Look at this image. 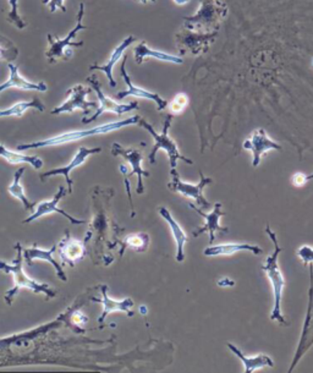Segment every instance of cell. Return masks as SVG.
<instances>
[{"label":"cell","mask_w":313,"mask_h":373,"mask_svg":"<svg viewBox=\"0 0 313 373\" xmlns=\"http://www.w3.org/2000/svg\"><path fill=\"white\" fill-rule=\"evenodd\" d=\"M228 15V6L221 0H201L197 13L184 18L183 28L200 35L219 32L223 20Z\"/></svg>","instance_id":"6da1fadb"},{"label":"cell","mask_w":313,"mask_h":373,"mask_svg":"<svg viewBox=\"0 0 313 373\" xmlns=\"http://www.w3.org/2000/svg\"><path fill=\"white\" fill-rule=\"evenodd\" d=\"M140 119L141 118L138 116H131V118H128V119L99 125V126H96V128H92V129L69 131V133H64V134L58 135V136H54V137L46 138V140H42V141H37V142L23 143V145H19L16 148H18V151L23 152V151H27V149H32V148L63 146V145H66V143L75 142V141L82 140V138L97 136V135L109 134V133L123 129V128H126V126H130V125L138 124Z\"/></svg>","instance_id":"7a4b0ae2"},{"label":"cell","mask_w":313,"mask_h":373,"mask_svg":"<svg viewBox=\"0 0 313 373\" xmlns=\"http://www.w3.org/2000/svg\"><path fill=\"white\" fill-rule=\"evenodd\" d=\"M266 233L274 244V252L268 256L266 262L262 266L263 271L272 284L273 296H274V305H273L271 319L281 323L283 326H289V323L281 312V298H283V291L286 286V279H284V276H283L279 264H278V257L281 252V247L278 244L276 233L269 228V226H266Z\"/></svg>","instance_id":"3957f363"},{"label":"cell","mask_w":313,"mask_h":373,"mask_svg":"<svg viewBox=\"0 0 313 373\" xmlns=\"http://www.w3.org/2000/svg\"><path fill=\"white\" fill-rule=\"evenodd\" d=\"M15 249L18 251V256L14 259L13 263H6L0 261V271L5 273H10L14 276V288L6 291L5 294V301L6 304L11 305L13 299L18 291H21L23 288L32 291L33 293H39V294H46L47 298H54L56 296V291L49 288L48 284H43V283H38L32 278L25 273L23 268V247L20 244H16Z\"/></svg>","instance_id":"277c9868"},{"label":"cell","mask_w":313,"mask_h":373,"mask_svg":"<svg viewBox=\"0 0 313 373\" xmlns=\"http://www.w3.org/2000/svg\"><path fill=\"white\" fill-rule=\"evenodd\" d=\"M83 15H85V4L81 3L80 8H78L76 26L70 31L69 35L66 37L59 38L56 37V36H53V35H49V33L47 35L49 48L46 51V56L49 64H56V61H59L60 59H71L73 56H74L73 48H80V47L83 46L82 41L74 42L78 33L87 28L82 23Z\"/></svg>","instance_id":"5b68a950"},{"label":"cell","mask_w":313,"mask_h":373,"mask_svg":"<svg viewBox=\"0 0 313 373\" xmlns=\"http://www.w3.org/2000/svg\"><path fill=\"white\" fill-rule=\"evenodd\" d=\"M138 124L142 126L143 129L147 130L149 134L152 135L154 138V146H153L152 152L149 153V161L154 164L156 163V154L159 149L166 151L168 157H169V163H171V169H176V164L178 161H184L188 164H192L194 161L189 159V158L184 157L181 153L179 152V147L169 136V128L171 126V116H166L164 125H163V131L161 134H156V130L153 129L151 124H148L146 120L140 119Z\"/></svg>","instance_id":"8992f818"},{"label":"cell","mask_w":313,"mask_h":373,"mask_svg":"<svg viewBox=\"0 0 313 373\" xmlns=\"http://www.w3.org/2000/svg\"><path fill=\"white\" fill-rule=\"evenodd\" d=\"M86 81L91 85V88H92L93 91L97 94L99 106H98L97 111H96L91 118H88V119L83 118V124L92 123L94 120H97L98 116L104 114V113H114L116 116H123L125 113H129V111L138 109L137 102H133V103H129V104H121V103L113 101L111 97H108V96L104 94V92L102 91L101 82L98 81L96 76H88Z\"/></svg>","instance_id":"52a82bcc"},{"label":"cell","mask_w":313,"mask_h":373,"mask_svg":"<svg viewBox=\"0 0 313 373\" xmlns=\"http://www.w3.org/2000/svg\"><path fill=\"white\" fill-rule=\"evenodd\" d=\"M171 181L168 184V188L171 191L178 192L183 197L192 198L197 202L198 206L203 208V209H209L211 208V204L203 196L204 188L212 183L211 178H207V176H203L202 173H201V180H200L198 184H189V183H185V181L180 179L176 169H171Z\"/></svg>","instance_id":"ba28073f"},{"label":"cell","mask_w":313,"mask_h":373,"mask_svg":"<svg viewBox=\"0 0 313 373\" xmlns=\"http://www.w3.org/2000/svg\"><path fill=\"white\" fill-rule=\"evenodd\" d=\"M92 88H86L82 85H76L68 91V98L66 101L51 111V116L63 114V113H73L75 111H82L83 116L90 114L92 108L97 109L98 104L96 102H90L86 99L88 94L91 93Z\"/></svg>","instance_id":"9c48e42d"},{"label":"cell","mask_w":313,"mask_h":373,"mask_svg":"<svg viewBox=\"0 0 313 373\" xmlns=\"http://www.w3.org/2000/svg\"><path fill=\"white\" fill-rule=\"evenodd\" d=\"M309 307H307V314L305 318L304 328H302V334L300 338L299 346L297 350L295 353V357L293 360L289 372H293L296 365L299 364L300 360L302 359L307 350H309L313 346V264H309Z\"/></svg>","instance_id":"30bf717a"},{"label":"cell","mask_w":313,"mask_h":373,"mask_svg":"<svg viewBox=\"0 0 313 373\" xmlns=\"http://www.w3.org/2000/svg\"><path fill=\"white\" fill-rule=\"evenodd\" d=\"M216 36H218V32L200 35V33L190 32L184 30V31L176 33V46L179 48L180 53L183 54L191 53L194 56H198L208 51V48L214 42Z\"/></svg>","instance_id":"8fae6325"},{"label":"cell","mask_w":313,"mask_h":373,"mask_svg":"<svg viewBox=\"0 0 313 373\" xmlns=\"http://www.w3.org/2000/svg\"><path fill=\"white\" fill-rule=\"evenodd\" d=\"M243 147L247 151H251L252 157V166H257L261 163V157L263 153L268 151H281V146L279 143L274 142L272 138L268 136L266 130H254L252 135L247 140H245Z\"/></svg>","instance_id":"7c38bea8"},{"label":"cell","mask_w":313,"mask_h":373,"mask_svg":"<svg viewBox=\"0 0 313 373\" xmlns=\"http://www.w3.org/2000/svg\"><path fill=\"white\" fill-rule=\"evenodd\" d=\"M126 61H128V56H124L123 59V64H121V68H120V74L123 76L125 83H126V90L125 91H121V92L116 94V98L121 101L126 97H136V98H142V99H148V101H153L156 103V106H158V111H161L166 109V106H168V102L166 99L156 94V93L149 92L145 88L137 87L135 86L131 79H130L129 74L126 71Z\"/></svg>","instance_id":"4fadbf2b"},{"label":"cell","mask_w":313,"mask_h":373,"mask_svg":"<svg viewBox=\"0 0 313 373\" xmlns=\"http://www.w3.org/2000/svg\"><path fill=\"white\" fill-rule=\"evenodd\" d=\"M101 151L102 148L99 147H80L74 158H73V161H70L68 166L56 168V169H51V171H47V173H43L41 176V180L42 181H46L47 178H51V176H64L66 183L69 185V194H71L73 192V180L70 178V173L76 169L78 166H82L83 163L87 161L88 157H91L93 154L99 153Z\"/></svg>","instance_id":"5bb4252c"},{"label":"cell","mask_w":313,"mask_h":373,"mask_svg":"<svg viewBox=\"0 0 313 373\" xmlns=\"http://www.w3.org/2000/svg\"><path fill=\"white\" fill-rule=\"evenodd\" d=\"M66 194V190H65L64 186H60L59 191L58 194L54 196V198L51 201H43V202H39L36 204V211L31 214V216L26 218L23 221V224H27V223H32V221H37L38 218H41L43 216H48L51 213L56 212L59 213L61 216L69 219L71 224H75V226H78V224H86V221L83 219H76L73 216H70L68 213L60 209L58 203H59L60 200L64 197V195Z\"/></svg>","instance_id":"9a60e30c"},{"label":"cell","mask_w":313,"mask_h":373,"mask_svg":"<svg viewBox=\"0 0 313 373\" xmlns=\"http://www.w3.org/2000/svg\"><path fill=\"white\" fill-rule=\"evenodd\" d=\"M111 153L113 156H121V157L125 158L128 163H129L130 166H131V173L129 176H133V174H137V189H136V192L138 195L142 194L143 192V183L142 178L146 176L148 178L149 176V173L148 171H145L141 166V163L143 161L142 153L137 148H124L120 146L119 143H113V148H111Z\"/></svg>","instance_id":"2e32d148"},{"label":"cell","mask_w":313,"mask_h":373,"mask_svg":"<svg viewBox=\"0 0 313 373\" xmlns=\"http://www.w3.org/2000/svg\"><path fill=\"white\" fill-rule=\"evenodd\" d=\"M189 206L191 209H194L195 212H197L200 216H202L206 219L204 226L194 231L195 238L202 236V234L208 231L209 233V245H213L214 239H216V231H221V233H228L229 231V228H223L219 224V219H221V216H224V213L221 212V203H216L211 213L203 212V209L196 207L194 203H190Z\"/></svg>","instance_id":"e0dca14e"},{"label":"cell","mask_w":313,"mask_h":373,"mask_svg":"<svg viewBox=\"0 0 313 373\" xmlns=\"http://www.w3.org/2000/svg\"><path fill=\"white\" fill-rule=\"evenodd\" d=\"M8 66H9L10 70L9 79L0 85V94L6 90H10V88H16V90H21V91H37V92H47L48 91V86L44 82H30L27 80L23 79V76L20 75L19 68L16 65L11 63V64H8Z\"/></svg>","instance_id":"ac0fdd59"},{"label":"cell","mask_w":313,"mask_h":373,"mask_svg":"<svg viewBox=\"0 0 313 373\" xmlns=\"http://www.w3.org/2000/svg\"><path fill=\"white\" fill-rule=\"evenodd\" d=\"M59 254L63 263H69L71 267H74L78 261L85 257L86 247L83 241L74 239L70 234H66L64 239L60 241Z\"/></svg>","instance_id":"d6986e66"},{"label":"cell","mask_w":313,"mask_h":373,"mask_svg":"<svg viewBox=\"0 0 313 373\" xmlns=\"http://www.w3.org/2000/svg\"><path fill=\"white\" fill-rule=\"evenodd\" d=\"M136 41V38L134 36H129L128 38L123 39V42L120 43L119 46L116 47V49L113 51L109 59L106 61V64L104 65H91L88 70H98V71H102L106 75V79L109 81V86L111 88L116 87V81L114 80V76H113V70H114V66H116V63L119 61L121 58H123V54H124L125 51L129 48L134 42Z\"/></svg>","instance_id":"ffe728a7"},{"label":"cell","mask_w":313,"mask_h":373,"mask_svg":"<svg viewBox=\"0 0 313 373\" xmlns=\"http://www.w3.org/2000/svg\"><path fill=\"white\" fill-rule=\"evenodd\" d=\"M101 289L102 296H103L102 300L93 299V301H98V302L103 304V307H104V309H103V314H102L101 317L98 319V322H104L106 316L113 314V312H125V314H129V316H133V314H134L130 311V309L134 306V300L130 299V298L121 300V301L111 300V298L108 296V293H106V291H108V286H102Z\"/></svg>","instance_id":"44dd1931"},{"label":"cell","mask_w":313,"mask_h":373,"mask_svg":"<svg viewBox=\"0 0 313 373\" xmlns=\"http://www.w3.org/2000/svg\"><path fill=\"white\" fill-rule=\"evenodd\" d=\"M135 61L138 65L142 64L145 60L151 58V59L159 60V61H164V63H173V64L180 65L184 63L183 56H174V54H169L166 51H156L147 46L146 42H141L134 49Z\"/></svg>","instance_id":"7402d4cb"},{"label":"cell","mask_w":313,"mask_h":373,"mask_svg":"<svg viewBox=\"0 0 313 373\" xmlns=\"http://www.w3.org/2000/svg\"><path fill=\"white\" fill-rule=\"evenodd\" d=\"M158 212L161 214V218L168 223V226H169L171 233H173V236H174V240H176V261L183 262L185 259V244H186V241H188L189 238L186 236L184 229L181 228L179 223L174 219V216H171V213L166 207L158 208Z\"/></svg>","instance_id":"603a6c76"},{"label":"cell","mask_w":313,"mask_h":373,"mask_svg":"<svg viewBox=\"0 0 313 373\" xmlns=\"http://www.w3.org/2000/svg\"><path fill=\"white\" fill-rule=\"evenodd\" d=\"M241 251H250L252 254L261 255L263 251L257 245L250 244H221V245H209L207 249H204L203 255L207 257H216V256H231V255L238 254Z\"/></svg>","instance_id":"cb8c5ba5"},{"label":"cell","mask_w":313,"mask_h":373,"mask_svg":"<svg viewBox=\"0 0 313 373\" xmlns=\"http://www.w3.org/2000/svg\"><path fill=\"white\" fill-rule=\"evenodd\" d=\"M56 250V245H54V246H53L51 250H48V251H44V250L38 249L36 246H32V247H28V249L23 251V258H25V261L27 262L28 266L32 264L33 261H36V259H43V261H47V262H51V266L56 269V274H58L60 279L66 281H68V278L65 276L63 268H61V266L58 264L56 259L53 258V254H54Z\"/></svg>","instance_id":"d4e9b609"},{"label":"cell","mask_w":313,"mask_h":373,"mask_svg":"<svg viewBox=\"0 0 313 373\" xmlns=\"http://www.w3.org/2000/svg\"><path fill=\"white\" fill-rule=\"evenodd\" d=\"M226 346L231 349V353L238 356V359L244 364L245 372L252 373L258 369H263V367H273V360L267 356V355H256L254 357H247L243 354V351L240 350L239 348L233 346L231 343H228Z\"/></svg>","instance_id":"484cf974"},{"label":"cell","mask_w":313,"mask_h":373,"mask_svg":"<svg viewBox=\"0 0 313 373\" xmlns=\"http://www.w3.org/2000/svg\"><path fill=\"white\" fill-rule=\"evenodd\" d=\"M0 157L5 159V161L13 164V166H18L21 163H28L30 166H33L35 169H41L43 166V161L39 157H30L26 154H21L19 152H13L8 148L5 147L4 145H0Z\"/></svg>","instance_id":"4316f807"},{"label":"cell","mask_w":313,"mask_h":373,"mask_svg":"<svg viewBox=\"0 0 313 373\" xmlns=\"http://www.w3.org/2000/svg\"><path fill=\"white\" fill-rule=\"evenodd\" d=\"M28 109H37L39 111H44V104L37 97L33 98L32 101L30 102H20V103H16L14 106L6 108V109H0V118H8V116L20 118Z\"/></svg>","instance_id":"83f0119b"},{"label":"cell","mask_w":313,"mask_h":373,"mask_svg":"<svg viewBox=\"0 0 313 373\" xmlns=\"http://www.w3.org/2000/svg\"><path fill=\"white\" fill-rule=\"evenodd\" d=\"M25 171H26V168H23H23H20L19 171H15L14 181H13V184L10 185L8 191H9V194L11 195V196L18 198L20 202L23 203L25 209H30V211H31L37 203L31 202V201L28 200L27 196L25 194V190H23V185L20 183L21 176H23Z\"/></svg>","instance_id":"f1b7e54d"},{"label":"cell","mask_w":313,"mask_h":373,"mask_svg":"<svg viewBox=\"0 0 313 373\" xmlns=\"http://www.w3.org/2000/svg\"><path fill=\"white\" fill-rule=\"evenodd\" d=\"M19 48L15 46L14 42L0 33V66L11 64L19 58Z\"/></svg>","instance_id":"f546056e"},{"label":"cell","mask_w":313,"mask_h":373,"mask_svg":"<svg viewBox=\"0 0 313 373\" xmlns=\"http://www.w3.org/2000/svg\"><path fill=\"white\" fill-rule=\"evenodd\" d=\"M148 244H149V238L146 233L131 234V236H126L124 240L125 247H130V249L138 251V252L146 251Z\"/></svg>","instance_id":"4dcf8cb0"},{"label":"cell","mask_w":313,"mask_h":373,"mask_svg":"<svg viewBox=\"0 0 313 373\" xmlns=\"http://www.w3.org/2000/svg\"><path fill=\"white\" fill-rule=\"evenodd\" d=\"M189 96L186 93H178L176 97L168 103L166 109L169 111L171 116H180L186 109V106H189Z\"/></svg>","instance_id":"1f68e13d"},{"label":"cell","mask_w":313,"mask_h":373,"mask_svg":"<svg viewBox=\"0 0 313 373\" xmlns=\"http://www.w3.org/2000/svg\"><path fill=\"white\" fill-rule=\"evenodd\" d=\"M10 13L8 15V21L10 23L15 25L19 30L27 26V23H25V20L21 18L19 13V0H9Z\"/></svg>","instance_id":"d6a6232c"},{"label":"cell","mask_w":313,"mask_h":373,"mask_svg":"<svg viewBox=\"0 0 313 373\" xmlns=\"http://www.w3.org/2000/svg\"><path fill=\"white\" fill-rule=\"evenodd\" d=\"M297 256L301 258V261L304 262L305 266L313 264V247H311L309 245H302L297 250Z\"/></svg>","instance_id":"836d02e7"},{"label":"cell","mask_w":313,"mask_h":373,"mask_svg":"<svg viewBox=\"0 0 313 373\" xmlns=\"http://www.w3.org/2000/svg\"><path fill=\"white\" fill-rule=\"evenodd\" d=\"M312 179L313 174H311V176H306V174H302V173H296V174H294V176H293L291 183H293V185H294V186H296V188H301V186H304V185H306V183H307V181H309V180Z\"/></svg>","instance_id":"e575fe53"},{"label":"cell","mask_w":313,"mask_h":373,"mask_svg":"<svg viewBox=\"0 0 313 373\" xmlns=\"http://www.w3.org/2000/svg\"><path fill=\"white\" fill-rule=\"evenodd\" d=\"M43 4H48L51 13H56L58 10L66 11L65 8V0H43Z\"/></svg>","instance_id":"d590c367"},{"label":"cell","mask_w":313,"mask_h":373,"mask_svg":"<svg viewBox=\"0 0 313 373\" xmlns=\"http://www.w3.org/2000/svg\"><path fill=\"white\" fill-rule=\"evenodd\" d=\"M88 318L85 316V314H81V312H75L74 316H73V322L78 326H83L87 322Z\"/></svg>","instance_id":"8d00e7d4"},{"label":"cell","mask_w":313,"mask_h":373,"mask_svg":"<svg viewBox=\"0 0 313 373\" xmlns=\"http://www.w3.org/2000/svg\"><path fill=\"white\" fill-rule=\"evenodd\" d=\"M176 5H186L188 3H190V0H173Z\"/></svg>","instance_id":"74e56055"},{"label":"cell","mask_w":313,"mask_h":373,"mask_svg":"<svg viewBox=\"0 0 313 373\" xmlns=\"http://www.w3.org/2000/svg\"><path fill=\"white\" fill-rule=\"evenodd\" d=\"M140 3H142V4H147L148 1H152V3H156V0H138Z\"/></svg>","instance_id":"f35d334b"}]
</instances>
